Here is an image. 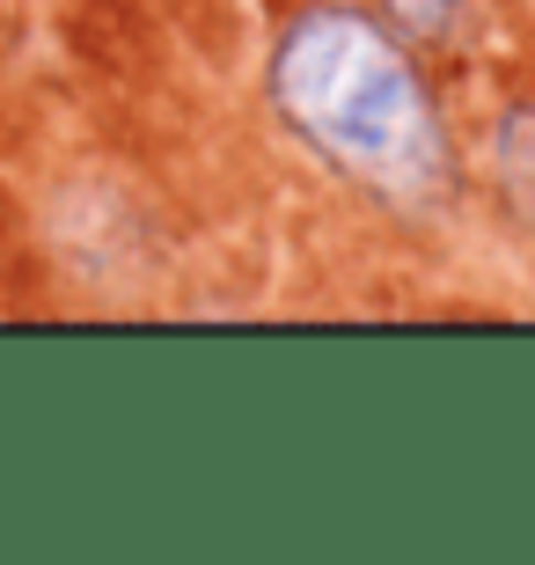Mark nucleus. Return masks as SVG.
<instances>
[{
	"instance_id": "f257e3e1",
	"label": "nucleus",
	"mask_w": 535,
	"mask_h": 565,
	"mask_svg": "<svg viewBox=\"0 0 535 565\" xmlns=\"http://www.w3.org/2000/svg\"><path fill=\"white\" fill-rule=\"evenodd\" d=\"M271 104L360 184L418 199L448 169V132L404 44L360 8H309L271 52Z\"/></svg>"
},
{
	"instance_id": "f03ea898",
	"label": "nucleus",
	"mask_w": 535,
	"mask_h": 565,
	"mask_svg": "<svg viewBox=\"0 0 535 565\" xmlns=\"http://www.w3.org/2000/svg\"><path fill=\"white\" fill-rule=\"evenodd\" d=\"M382 8H389V22L404 30V38L440 44V38H454V22H462L470 0H382Z\"/></svg>"
}]
</instances>
